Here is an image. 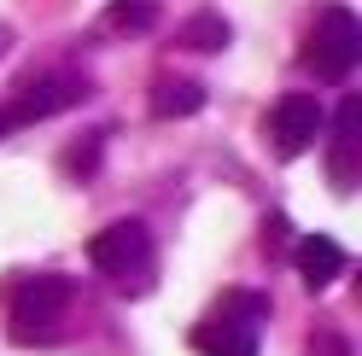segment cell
I'll return each instance as SVG.
<instances>
[{"mask_svg": "<svg viewBox=\"0 0 362 356\" xmlns=\"http://www.w3.org/2000/svg\"><path fill=\"white\" fill-rule=\"evenodd\" d=\"M76 304L71 275H18L6 286V333L18 345H53Z\"/></svg>", "mask_w": 362, "mask_h": 356, "instance_id": "1", "label": "cell"}, {"mask_svg": "<svg viewBox=\"0 0 362 356\" xmlns=\"http://www.w3.org/2000/svg\"><path fill=\"white\" fill-rule=\"evenodd\" d=\"M362 59V30H356V12L351 6H322L315 24L304 35V71L315 82H345Z\"/></svg>", "mask_w": 362, "mask_h": 356, "instance_id": "5", "label": "cell"}, {"mask_svg": "<svg viewBox=\"0 0 362 356\" xmlns=\"http://www.w3.org/2000/svg\"><path fill=\"white\" fill-rule=\"evenodd\" d=\"M199 111H205V82L199 76H158L152 82V117L175 123V117H199Z\"/></svg>", "mask_w": 362, "mask_h": 356, "instance_id": "9", "label": "cell"}, {"mask_svg": "<svg viewBox=\"0 0 362 356\" xmlns=\"http://www.w3.org/2000/svg\"><path fill=\"white\" fill-rule=\"evenodd\" d=\"M152 24H158V0H111V6L100 12V30H105V35H117V41L146 35Z\"/></svg>", "mask_w": 362, "mask_h": 356, "instance_id": "11", "label": "cell"}, {"mask_svg": "<svg viewBox=\"0 0 362 356\" xmlns=\"http://www.w3.org/2000/svg\"><path fill=\"white\" fill-rule=\"evenodd\" d=\"M88 94H94V82H88L82 71H41L0 105V135H6V129L47 123V117H64V111H76Z\"/></svg>", "mask_w": 362, "mask_h": 356, "instance_id": "4", "label": "cell"}, {"mask_svg": "<svg viewBox=\"0 0 362 356\" xmlns=\"http://www.w3.org/2000/svg\"><path fill=\"white\" fill-rule=\"evenodd\" d=\"M292 269L304 275V286H310V292H327V286L351 269V251L339 246L333 234H304L298 246H292Z\"/></svg>", "mask_w": 362, "mask_h": 356, "instance_id": "8", "label": "cell"}, {"mask_svg": "<svg viewBox=\"0 0 362 356\" xmlns=\"http://www.w3.org/2000/svg\"><path fill=\"white\" fill-rule=\"evenodd\" d=\"M315 129H322V105L310 94H281L263 117V141H269L275 158H298V152H310Z\"/></svg>", "mask_w": 362, "mask_h": 356, "instance_id": "6", "label": "cell"}, {"mask_svg": "<svg viewBox=\"0 0 362 356\" xmlns=\"http://www.w3.org/2000/svg\"><path fill=\"white\" fill-rule=\"evenodd\" d=\"M327 182L339 193H356V182H362V100L356 94L339 100V135H333V170H327Z\"/></svg>", "mask_w": 362, "mask_h": 356, "instance_id": "7", "label": "cell"}, {"mask_svg": "<svg viewBox=\"0 0 362 356\" xmlns=\"http://www.w3.org/2000/svg\"><path fill=\"white\" fill-rule=\"evenodd\" d=\"M88 257H94V269L111 286H123V292H146L152 275H158L152 234L141 228V222H111V228H100L94 239H88Z\"/></svg>", "mask_w": 362, "mask_h": 356, "instance_id": "3", "label": "cell"}, {"mask_svg": "<svg viewBox=\"0 0 362 356\" xmlns=\"http://www.w3.org/2000/svg\"><path fill=\"white\" fill-rule=\"evenodd\" d=\"M6 47H12V30H6V24H0V53H6Z\"/></svg>", "mask_w": 362, "mask_h": 356, "instance_id": "13", "label": "cell"}, {"mask_svg": "<svg viewBox=\"0 0 362 356\" xmlns=\"http://www.w3.org/2000/svg\"><path fill=\"white\" fill-rule=\"evenodd\" d=\"M105 158V129H88V135L64 152V170H71V182H94V170Z\"/></svg>", "mask_w": 362, "mask_h": 356, "instance_id": "12", "label": "cell"}, {"mask_svg": "<svg viewBox=\"0 0 362 356\" xmlns=\"http://www.w3.org/2000/svg\"><path fill=\"white\" fill-rule=\"evenodd\" d=\"M228 41H234V30H228V18H222V12H193L187 24L175 30V47L181 53H222Z\"/></svg>", "mask_w": 362, "mask_h": 356, "instance_id": "10", "label": "cell"}, {"mask_svg": "<svg viewBox=\"0 0 362 356\" xmlns=\"http://www.w3.org/2000/svg\"><path fill=\"white\" fill-rule=\"evenodd\" d=\"M263 321H269L263 292H222L216 309L193 327V350L199 356H257Z\"/></svg>", "mask_w": 362, "mask_h": 356, "instance_id": "2", "label": "cell"}]
</instances>
